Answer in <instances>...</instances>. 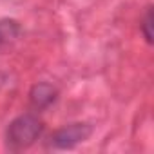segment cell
I'll return each instance as SVG.
<instances>
[{
	"label": "cell",
	"mask_w": 154,
	"mask_h": 154,
	"mask_svg": "<svg viewBox=\"0 0 154 154\" xmlns=\"http://www.w3.org/2000/svg\"><path fill=\"white\" fill-rule=\"evenodd\" d=\"M42 129H44V125L36 116H33V114L18 116L8 127V132H6L8 147L11 150H22V149L31 147L42 134Z\"/></svg>",
	"instance_id": "1"
},
{
	"label": "cell",
	"mask_w": 154,
	"mask_h": 154,
	"mask_svg": "<svg viewBox=\"0 0 154 154\" xmlns=\"http://www.w3.org/2000/svg\"><path fill=\"white\" fill-rule=\"evenodd\" d=\"M91 125L87 123H72V125H67L60 131H56L53 136H51V145L56 147V149H72L78 143H82L84 140L89 138L91 134Z\"/></svg>",
	"instance_id": "2"
},
{
	"label": "cell",
	"mask_w": 154,
	"mask_h": 154,
	"mask_svg": "<svg viewBox=\"0 0 154 154\" xmlns=\"http://www.w3.org/2000/svg\"><path fill=\"white\" fill-rule=\"evenodd\" d=\"M31 105L35 109H45L56 100V89L49 84H38L31 89Z\"/></svg>",
	"instance_id": "3"
},
{
	"label": "cell",
	"mask_w": 154,
	"mask_h": 154,
	"mask_svg": "<svg viewBox=\"0 0 154 154\" xmlns=\"http://www.w3.org/2000/svg\"><path fill=\"white\" fill-rule=\"evenodd\" d=\"M18 24L15 20H0V47H2L8 40L15 38L18 35Z\"/></svg>",
	"instance_id": "4"
},
{
	"label": "cell",
	"mask_w": 154,
	"mask_h": 154,
	"mask_svg": "<svg viewBox=\"0 0 154 154\" xmlns=\"http://www.w3.org/2000/svg\"><path fill=\"white\" fill-rule=\"evenodd\" d=\"M150 27H152V11L149 8L147 13H145V18L141 22V31H143V36H145V40L149 44H152V31H150Z\"/></svg>",
	"instance_id": "5"
}]
</instances>
